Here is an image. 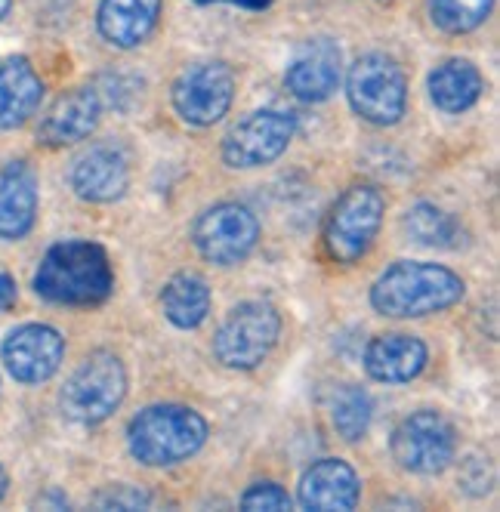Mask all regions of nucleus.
<instances>
[{
	"mask_svg": "<svg viewBox=\"0 0 500 512\" xmlns=\"http://www.w3.org/2000/svg\"><path fill=\"white\" fill-rule=\"evenodd\" d=\"M4 364L25 386L47 383L65 358V340L50 324H22L4 340Z\"/></svg>",
	"mask_w": 500,
	"mask_h": 512,
	"instance_id": "nucleus-12",
	"label": "nucleus"
},
{
	"mask_svg": "<svg viewBox=\"0 0 500 512\" xmlns=\"http://www.w3.org/2000/svg\"><path fill=\"white\" fill-rule=\"evenodd\" d=\"M124 395H127L124 361L109 349H96L65 380L59 401L68 420H75L81 426H96L102 420H109L124 405Z\"/></svg>",
	"mask_w": 500,
	"mask_h": 512,
	"instance_id": "nucleus-4",
	"label": "nucleus"
},
{
	"mask_svg": "<svg viewBox=\"0 0 500 512\" xmlns=\"http://www.w3.org/2000/svg\"><path fill=\"white\" fill-rule=\"evenodd\" d=\"M10 4H13V0H0V19L10 13Z\"/></svg>",
	"mask_w": 500,
	"mask_h": 512,
	"instance_id": "nucleus-31",
	"label": "nucleus"
},
{
	"mask_svg": "<svg viewBox=\"0 0 500 512\" xmlns=\"http://www.w3.org/2000/svg\"><path fill=\"white\" fill-rule=\"evenodd\" d=\"M99 115H102V102H99L96 90L78 87L71 93H62L50 105V112L44 115V121L38 127V136L47 145H75L96 130Z\"/></svg>",
	"mask_w": 500,
	"mask_h": 512,
	"instance_id": "nucleus-17",
	"label": "nucleus"
},
{
	"mask_svg": "<svg viewBox=\"0 0 500 512\" xmlns=\"http://www.w3.org/2000/svg\"><path fill=\"white\" fill-rule=\"evenodd\" d=\"M192 241L207 263L235 266L244 263L260 241V223L244 204H213L192 226Z\"/></svg>",
	"mask_w": 500,
	"mask_h": 512,
	"instance_id": "nucleus-10",
	"label": "nucleus"
},
{
	"mask_svg": "<svg viewBox=\"0 0 500 512\" xmlns=\"http://www.w3.org/2000/svg\"><path fill=\"white\" fill-rule=\"evenodd\" d=\"M130 186L127 158L112 145H93L71 167V189L90 204H112Z\"/></svg>",
	"mask_w": 500,
	"mask_h": 512,
	"instance_id": "nucleus-15",
	"label": "nucleus"
},
{
	"mask_svg": "<svg viewBox=\"0 0 500 512\" xmlns=\"http://www.w3.org/2000/svg\"><path fill=\"white\" fill-rule=\"evenodd\" d=\"M362 482L355 469L340 457L312 463L300 479V506L318 512H346L359 506Z\"/></svg>",
	"mask_w": 500,
	"mask_h": 512,
	"instance_id": "nucleus-14",
	"label": "nucleus"
},
{
	"mask_svg": "<svg viewBox=\"0 0 500 512\" xmlns=\"http://www.w3.org/2000/svg\"><path fill=\"white\" fill-rule=\"evenodd\" d=\"M386 213V198L377 186H352L334 204L325 223V250L334 263H359L374 244Z\"/></svg>",
	"mask_w": 500,
	"mask_h": 512,
	"instance_id": "nucleus-7",
	"label": "nucleus"
},
{
	"mask_svg": "<svg viewBox=\"0 0 500 512\" xmlns=\"http://www.w3.org/2000/svg\"><path fill=\"white\" fill-rule=\"evenodd\" d=\"M161 16V0H102L99 4V34L112 47L133 50L149 38Z\"/></svg>",
	"mask_w": 500,
	"mask_h": 512,
	"instance_id": "nucleus-18",
	"label": "nucleus"
},
{
	"mask_svg": "<svg viewBox=\"0 0 500 512\" xmlns=\"http://www.w3.org/2000/svg\"><path fill=\"white\" fill-rule=\"evenodd\" d=\"M346 96L352 112L362 121L374 127H392L402 121L408 105L405 71L386 53H368L349 68Z\"/></svg>",
	"mask_w": 500,
	"mask_h": 512,
	"instance_id": "nucleus-5",
	"label": "nucleus"
},
{
	"mask_svg": "<svg viewBox=\"0 0 500 512\" xmlns=\"http://www.w3.org/2000/svg\"><path fill=\"white\" fill-rule=\"evenodd\" d=\"M297 133V118L281 108H260L241 118L223 139V161L232 170H257L278 161Z\"/></svg>",
	"mask_w": 500,
	"mask_h": 512,
	"instance_id": "nucleus-8",
	"label": "nucleus"
},
{
	"mask_svg": "<svg viewBox=\"0 0 500 512\" xmlns=\"http://www.w3.org/2000/svg\"><path fill=\"white\" fill-rule=\"evenodd\" d=\"M430 352L426 343L414 334H380L365 349V371L371 380L399 386L411 383L423 374Z\"/></svg>",
	"mask_w": 500,
	"mask_h": 512,
	"instance_id": "nucleus-16",
	"label": "nucleus"
},
{
	"mask_svg": "<svg viewBox=\"0 0 500 512\" xmlns=\"http://www.w3.org/2000/svg\"><path fill=\"white\" fill-rule=\"evenodd\" d=\"M340 47L328 38L309 41L284 71V84L300 102H325L340 87Z\"/></svg>",
	"mask_w": 500,
	"mask_h": 512,
	"instance_id": "nucleus-13",
	"label": "nucleus"
},
{
	"mask_svg": "<svg viewBox=\"0 0 500 512\" xmlns=\"http://www.w3.org/2000/svg\"><path fill=\"white\" fill-rule=\"evenodd\" d=\"M207 442V420L186 405H152L127 429V448L142 466H176Z\"/></svg>",
	"mask_w": 500,
	"mask_h": 512,
	"instance_id": "nucleus-3",
	"label": "nucleus"
},
{
	"mask_svg": "<svg viewBox=\"0 0 500 512\" xmlns=\"http://www.w3.org/2000/svg\"><path fill=\"white\" fill-rule=\"evenodd\" d=\"M16 303V281L10 278V275H4L0 272V309H10Z\"/></svg>",
	"mask_w": 500,
	"mask_h": 512,
	"instance_id": "nucleus-28",
	"label": "nucleus"
},
{
	"mask_svg": "<svg viewBox=\"0 0 500 512\" xmlns=\"http://www.w3.org/2000/svg\"><path fill=\"white\" fill-rule=\"evenodd\" d=\"M241 509H250V512H281V509H291V494L284 491L281 485L275 482H257L250 485L241 497Z\"/></svg>",
	"mask_w": 500,
	"mask_h": 512,
	"instance_id": "nucleus-26",
	"label": "nucleus"
},
{
	"mask_svg": "<svg viewBox=\"0 0 500 512\" xmlns=\"http://www.w3.org/2000/svg\"><path fill=\"white\" fill-rule=\"evenodd\" d=\"M161 309H164V318L173 327H180V331H192V327L204 324V318L210 312L207 281L192 272L173 275L161 290Z\"/></svg>",
	"mask_w": 500,
	"mask_h": 512,
	"instance_id": "nucleus-22",
	"label": "nucleus"
},
{
	"mask_svg": "<svg viewBox=\"0 0 500 512\" xmlns=\"http://www.w3.org/2000/svg\"><path fill=\"white\" fill-rule=\"evenodd\" d=\"M281 337V315L266 300L238 303L213 334V355L232 371H254Z\"/></svg>",
	"mask_w": 500,
	"mask_h": 512,
	"instance_id": "nucleus-6",
	"label": "nucleus"
},
{
	"mask_svg": "<svg viewBox=\"0 0 500 512\" xmlns=\"http://www.w3.org/2000/svg\"><path fill=\"white\" fill-rule=\"evenodd\" d=\"M371 395L355 386V383H343L334 389L331 401H328V417L334 432L343 438V442H359V438L368 435L371 429Z\"/></svg>",
	"mask_w": 500,
	"mask_h": 512,
	"instance_id": "nucleus-23",
	"label": "nucleus"
},
{
	"mask_svg": "<svg viewBox=\"0 0 500 512\" xmlns=\"http://www.w3.org/2000/svg\"><path fill=\"white\" fill-rule=\"evenodd\" d=\"M482 90H485V81L470 59H448L436 65L430 75V99L445 115H460V112H467V108H473Z\"/></svg>",
	"mask_w": 500,
	"mask_h": 512,
	"instance_id": "nucleus-21",
	"label": "nucleus"
},
{
	"mask_svg": "<svg viewBox=\"0 0 500 512\" xmlns=\"http://www.w3.org/2000/svg\"><path fill=\"white\" fill-rule=\"evenodd\" d=\"M235 99V75L226 62H195L173 84V108L192 127L223 121Z\"/></svg>",
	"mask_w": 500,
	"mask_h": 512,
	"instance_id": "nucleus-11",
	"label": "nucleus"
},
{
	"mask_svg": "<svg viewBox=\"0 0 500 512\" xmlns=\"http://www.w3.org/2000/svg\"><path fill=\"white\" fill-rule=\"evenodd\" d=\"M44 99V84L28 59L13 56L0 65V130L22 127Z\"/></svg>",
	"mask_w": 500,
	"mask_h": 512,
	"instance_id": "nucleus-20",
	"label": "nucleus"
},
{
	"mask_svg": "<svg viewBox=\"0 0 500 512\" xmlns=\"http://www.w3.org/2000/svg\"><path fill=\"white\" fill-rule=\"evenodd\" d=\"M198 4H207V0H198ZM229 4H238V7H247V10H266L269 0H229Z\"/></svg>",
	"mask_w": 500,
	"mask_h": 512,
	"instance_id": "nucleus-29",
	"label": "nucleus"
},
{
	"mask_svg": "<svg viewBox=\"0 0 500 512\" xmlns=\"http://www.w3.org/2000/svg\"><path fill=\"white\" fill-rule=\"evenodd\" d=\"M4 494H7V472L0 466V500H4Z\"/></svg>",
	"mask_w": 500,
	"mask_h": 512,
	"instance_id": "nucleus-30",
	"label": "nucleus"
},
{
	"mask_svg": "<svg viewBox=\"0 0 500 512\" xmlns=\"http://www.w3.org/2000/svg\"><path fill=\"white\" fill-rule=\"evenodd\" d=\"M34 213H38V179L31 167L16 161L0 176V238H25L34 226Z\"/></svg>",
	"mask_w": 500,
	"mask_h": 512,
	"instance_id": "nucleus-19",
	"label": "nucleus"
},
{
	"mask_svg": "<svg viewBox=\"0 0 500 512\" xmlns=\"http://www.w3.org/2000/svg\"><path fill=\"white\" fill-rule=\"evenodd\" d=\"M389 451L405 472L439 475L454 460L457 432L439 411H417L396 426Z\"/></svg>",
	"mask_w": 500,
	"mask_h": 512,
	"instance_id": "nucleus-9",
	"label": "nucleus"
},
{
	"mask_svg": "<svg viewBox=\"0 0 500 512\" xmlns=\"http://www.w3.org/2000/svg\"><path fill=\"white\" fill-rule=\"evenodd\" d=\"M467 284L439 263L402 260L389 266L371 287V306L386 318H423L463 300Z\"/></svg>",
	"mask_w": 500,
	"mask_h": 512,
	"instance_id": "nucleus-2",
	"label": "nucleus"
},
{
	"mask_svg": "<svg viewBox=\"0 0 500 512\" xmlns=\"http://www.w3.org/2000/svg\"><path fill=\"white\" fill-rule=\"evenodd\" d=\"M34 290L59 306H99L115 290L109 253L93 241H62L47 250L34 272Z\"/></svg>",
	"mask_w": 500,
	"mask_h": 512,
	"instance_id": "nucleus-1",
	"label": "nucleus"
},
{
	"mask_svg": "<svg viewBox=\"0 0 500 512\" xmlns=\"http://www.w3.org/2000/svg\"><path fill=\"white\" fill-rule=\"evenodd\" d=\"M405 232L414 244L423 247H454L460 238V229L454 223V216L445 213L436 204H414L405 213Z\"/></svg>",
	"mask_w": 500,
	"mask_h": 512,
	"instance_id": "nucleus-24",
	"label": "nucleus"
},
{
	"mask_svg": "<svg viewBox=\"0 0 500 512\" xmlns=\"http://www.w3.org/2000/svg\"><path fill=\"white\" fill-rule=\"evenodd\" d=\"M494 0H430V19L448 34H467L491 16Z\"/></svg>",
	"mask_w": 500,
	"mask_h": 512,
	"instance_id": "nucleus-25",
	"label": "nucleus"
},
{
	"mask_svg": "<svg viewBox=\"0 0 500 512\" xmlns=\"http://www.w3.org/2000/svg\"><path fill=\"white\" fill-rule=\"evenodd\" d=\"M152 500L146 491H139V488H130V485H115L109 491H102L96 497V506L99 509H146Z\"/></svg>",
	"mask_w": 500,
	"mask_h": 512,
	"instance_id": "nucleus-27",
	"label": "nucleus"
}]
</instances>
